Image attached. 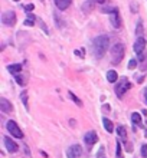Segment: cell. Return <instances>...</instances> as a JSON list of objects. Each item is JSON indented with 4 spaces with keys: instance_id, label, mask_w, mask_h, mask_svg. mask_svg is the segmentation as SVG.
I'll list each match as a JSON object with an SVG mask.
<instances>
[{
    "instance_id": "obj_1",
    "label": "cell",
    "mask_w": 147,
    "mask_h": 158,
    "mask_svg": "<svg viewBox=\"0 0 147 158\" xmlns=\"http://www.w3.org/2000/svg\"><path fill=\"white\" fill-rule=\"evenodd\" d=\"M110 46V38L107 35H100L93 40V52L94 56L97 59H101L104 56V53L107 52Z\"/></svg>"
},
{
    "instance_id": "obj_2",
    "label": "cell",
    "mask_w": 147,
    "mask_h": 158,
    "mask_svg": "<svg viewBox=\"0 0 147 158\" xmlns=\"http://www.w3.org/2000/svg\"><path fill=\"white\" fill-rule=\"evenodd\" d=\"M124 53H126L124 45H123V43H115V45L111 48V62H113L114 65H118V63L123 60V58H124Z\"/></svg>"
},
{
    "instance_id": "obj_3",
    "label": "cell",
    "mask_w": 147,
    "mask_h": 158,
    "mask_svg": "<svg viewBox=\"0 0 147 158\" xmlns=\"http://www.w3.org/2000/svg\"><path fill=\"white\" fill-rule=\"evenodd\" d=\"M131 88V83L127 81V79H123V81H120V82L117 83V86H115V94H117L118 98H123L124 96V94H126L127 89H130Z\"/></svg>"
},
{
    "instance_id": "obj_4",
    "label": "cell",
    "mask_w": 147,
    "mask_h": 158,
    "mask_svg": "<svg viewBox=\"0 0 147 158\" xmlns=\"http://www.w3.org/2000/svg\"><path fill=\"white\" fill-rule=\"evenodd\" d=\"M6 127H7V131L12 134L15 138H23V132L20 131V128L17 127V124L15 121H12V119L7 121V125H6Z\"/></svg>"
},
{
    "instance_id": "obj_5",
    "label": "cell",
    "mask_w": 147,
    "mask_h": 158,
    "mask_svg": "<svg viewBox=\"0 0 147 158\" xmlns=\"http://www.w3.org/2000/svg\"><path fill=\"white\" fill-rule=\"evenodd\" d=\"M2 22H3L6 26H13L16 23V13L13 10H7L2 15Z\"/></svg>"
},
{
    "instance_id": "obj_6",
    "label": "cell",
    "mask_w": 147,
    "mask_h": 158,
    "mask_svg": "<svg viewBox=\"0 0 147 158\" xmlns=\"http://www.w3.org/2000/svg\"><path fill=\"white\" fill-rule=\"evenodd\" d=\"M82 154V148L78 144H74L67 150V157L68 158H80Z\"/></svg>"
},
{
    "instance_id": "obj_7",
    "label": "cell",
    "mask_w": 147,
    "mask_h": 158,
    "mask_svg": "<svg viewBox=\"0 0 147 158\" xmlns=\"http://www.w3.org/2000/svg\"><path fill=\"white\" fill-rule=\"evenodd\" d=\"M110 22H111V25H113L115 29H120V27H121V17H120L118 10H115V12H113L110 15Z\"/></svg>"
},
{
    "instance_id": "obj_8",
    "label": "cell",
    "mask_w": 147,
    "mask_h": 158,
    "mask_svg": "<svg viewBox=\"0 0 147 158\" xmlns=\"http://www.w3.org/2000/svg\"><path fill=\"white\" fill-rule=\"evenodd\" d=\"M146 45H147L146 39H144V38H137L134 46H133V48H134V52L137 55H139V53H143V50H144V48H146Z\"/></svg>"
},
{
    "instance_id": "obj_9",
    "label": "cell",
    "mask_w": 147,
    "mask_h": 158,
    "mask_svg": "<svg viewBox=\"0 0 147 158\" xmlns=\"http://www.w3.org/2000/svg\"><path fill=\"white\" fill-rule=\"evenodd\" d=\"M4 145H6V150L9 152H16L19 150V145L15 141H12V138H9V137H4Z\"/></svg>"
},
{
    "instance_id": "obj_10",
    "label": "cell",
    "mask_w": 147,
    "mask_h": 158,
    "mask_svg": "<svg viewBox=\"0 0 147 158\" xmlns=\"http://www.w3.org/2000/svg\"><path fill=\"white\" fill-rule=\"evenodd\" d=\"M84 141H85V144H87V145H94V144L98 141V135L94 132V131H89V132L85 134Z\"/></svg>"
},
{
    "instance_id": "obj_11",
    "label": "cell",
    "mask_w": 147,
    "mask_h": 158,
    "mask_svg": "<svg viewBox=\"0 0 147 158\" xmlns=\"http://www.w3.org/2000/svg\"><path fill=\"white\" fill-rule=\"evenodd\" d=\"M12 109H13L12 104H10L6 98H0V111H2V112L9 114V112H12Z\"/></svg>"
},
{
    "instance_id": "obj_12",
    "label": "cell",
    "mask_w": 147,
    "mask_h": 158,
    "mask_svg": "<svg viewBox=\"0 0 147 158\" xmlns=\"http://www.w3.org/2000/svg\"><path fill=\"white\" fill-rule=\"evenodd\" d=\"M72 0H55V4H56V7L59 10H65V9L69 7V4H71Z\"/></svg>"
},
{
    "instance_id": "obj_13",
    "label": "cell",
    "mask_w": 147,
    "mask_h": 158,
    "mask_svg": "<svg viewBox=\"0 0 147 158\" xmlns=\"http://www.w3.org/2000/svg\"><path fill=\"white\" fill-rule=\"evenodd\" d=\"M102 125H104V128L108 131V132H113L114 131V125H113V122L108 119V118H104L102 119Z\"/></svg>"
},
{
    "instance_id": "obj_14",
    "label": "cell",
    "mask_w": 147,
    "mask_h": 158,
    "mask_svg": "<svg viewBox=\"0 0 147 158\" xmlns=\"http://www.w3.org/2000/svg\"><path fill=\"white\" fill-rule=\"evenodd\" d=\"M118 79V75H117V72L115 71H108L107 72V81L108 82H115Z\"/></svg>"
},
{
    "instance_id": "obj_15",
    "label": "cell",
    "mask_w": 147,
    "mask_h": 158,
    "mask_svg": "<svg viewBox=\"0 0 147 158\" xmlns=\"http://www.w3.org/2000/svg\"><path fill=\"white\" fill-rule=\"evenodd\" d=\"M7 69L12 72V73H16V75H17V73L22 71V65H19V63H15V65H9Z\"/></svg>"
},
{
    "instance_id": "obj_16",
    "label": "cell",
    "mask_w": 147,
    "mask_h": 158,
    "mask_svg": "<svg viewBox=\"0 0 147 158\" xmlns=\"http://www.w3.org/2000/svg\"><path fill=\"white\" fill-rule=\"evenodd\" d=\"M68 95H69V98H71V99L74 101V102H75L78 106H82V102H81V99L75 95V94H74V92H68Z\"/></svg>"
},
{
    "instance_id": "obj_17",
    "label": "cell",
    "mask_w": 147,
    "mask_h": 158,
    "mask_svg": "<svg viewBox=\"0 0 147 158\" xmlns=\"http://www.w3.org/2000/svg\"><path fill=\"white\" fill-rule=\"evenodd\" d=\"M143 23H141V22H139V23H137V27H136V35H137V38H143V36H141V35H143Z\"/></svg>"
},
{
    "instance_id": "obj_18",
    "label": "cell",
    "mask_w": 147,
    "mask_h": 158,
    "mask_svg": "<svg viewBox=\"0 0 147 158\" xmlns=\"http://www.w3.org/2000/svg\"><path fill=\"white\" fill-rule=\"evenodd\" d=\"M35 20H36V17L32 16V15H28V17H26V20H25V25L26 26H33Z\"/></svg>"
},
{
    "instance_id": "obj_19",
    "label": "cell",
    "mask_w": 147,
    "mask_h": 158,
    "mask_svg": "<svg viewBox=\"0 0 147 158\" xmlns=\"http://www.w3.org/2000/svg\"><path fill=\"white\" fill-rule=\"evenodd\" d=\"M117 132H118V135H120V137H121L123 139L126 141V139H127V132H126V128H124V127H118V128H117Z\"/></svg>"
},
{
    "instance_id": "obj_20",
    "label": "cell",
    "mask_w": 147,
    "mask_h": 158,
    "mask_svg": "<svg viewBox=\"0 0 147 158\" xmlns=\"http://www.w3.org/2000/svg\"><path fill=\"white\" fill-rule=\"evenodd\" d=\"M115 158H123L121 144H120V142H117V144H115Z\"/></svg>"
},
{
    "instance_id": "obj_21",
    "label": "cell",
    "mask_w": 147,
    "mask_h": 158,
    "mask_svg": "<svg viewBox=\"0 0 147 158\" xmlns=\"http://www.w3.org/2000/svg\"><path fill=\"white\" fill-rule=\"evenodd\" d=\"M131 119H133L134 124H140V122H141V117H140V114H137V112L131 115Z\"/></svg>"
},
{
    "instance_id": "obj_22",
    "label": "cell",
    "mask_w": 147,
    "mask_h": 158,
    "mask_svg": "<svg viewBox=\"0 0 147 158\" xmlns=\"http://www.w3.org/2000/svg\"><path fill=\"white\" fill-rule=\"evenodd\" d=\"M20 98H22V102L25 104V106H26V108H29V106H28V94H26V92H22Z\"/></svg>"
},
{
    "instance_id": "obj_23",
    "label": "cell",
    "mask_w": 147,
    "mask_h": 158,
    "mask_svg": "<svg viewBox=\"0 0 147 158\" xmlns=\"http://www.w3.org/2000/svg\"><path fill=\"white\" fill-rule=\"evenodd\" d=\"M115 10H118V9L113 7V6H111V7H102V13H110V15H111L113 12H115Z\"/></svg>"
},
{
    "instance_id": "obj_24",
    "label": "cell",
    "mask_w": 147,
    "mask_h": 158,
    "mask_svg": "<svg viewBox=\"0 0 147 158\" xmlns=\"http://www.w3.org/2000/svg\"><path fill=\"white\" fill-rule=\"evenodd\" d=\"M97 158H107V157H105V150H104V147H101L100 150H98Z\"/></svg>"
},
{
    "instance_id": "obj_25",
    "label": "cell",
    "mask_w": 147,
    "mask_h": 158,
    "mask_svg": "<svg viewBox=\"0 0 147 158\" xmlns=\"http://www.w3.org/2000/svg\"><path fill=\"white\" fill-rule=\"evenodd\" d=\"M141 157L147 158V144H144V145H141Z\"/></svg>"
},
{
    "instance_id": "obj_26",
    "label": "cell",
    "mask_w": 147,
    "mask_h": 158,
    "mask_svg": "<svg viewBox=\"0 0 147 158\" xmlns=\"http://www.w3.org/2000/svg\"><path fill=\"white\" fill-rule=\"evenodd\" d=\"M136 66H137V62H136L134 59H131L130 62H128V68H130V69H134Z\"/></svg>"
},
{
    "instance_id": "obj_27",
    "label": "cell",
    "mask_w": 147,
    "mask_h": 158,
    "mask_svg": "<svg viewBox=\"0 0 147 158\" xmlns=\"http://www.w3.org/2000/svg\"><path fill=\"white\" fill-rule=\"evenodd\" d=\"M75 55H76V56H81V58H84V49L75 50Z\"/></svg>"
},
{
    "instance_id": "obj_28",
    "label": "cell",
    "mask_w": 147,
    "mask_h": 158,
    "mask_svg": "<svg viewBox=\"0 0 147 158\" xmlns=\"http://www.w3.org/2000/svg\"><path fill=\"white\" fill-rule=\"evenodd\" d=\"M15 78H16V81H17V83H20V85H23V79H22V76L19 75V73H17L16 76H15Z\"/></svg>"
},
{
    "instance_id": "obj_29",
    "label": "cell",
    "mask_w": 147,
    "mask_h": 158,
    "mask_svg": "<svg viewBox=\"0 0 147 158\" xmlns=\"http://www.w3.org/2000/svg\"><path fill=\"white\" fill-rule=\"evenodd\" d=\"M33 9H35L33 4H28V6H25V10H26V12H30V10H33Z\"/></svg>"
},
{
    "instance_id": "obj_30",
    "label": "cell",
    "mask_w": 147,
    "mask_h": 158,
    "mask_svg": "<svg viewBox=\"0 0 147 158\" xmlns=\"http://www.w3.org/2000/svg\"><path fill=\"white\" fill-rule=\"evenodd\" d=\"M144 101H146V104H147V88L144 89Z\"/></svg>"
},
{
    "instance_id": "obj_31",
    "label": "cell",
    "mask_w": 147,
    "mask_h": 158,
    "mask_svg": "<svg viewBox=\"0 0 147 158\" xmlns=\"http://www.w3.org/2000/svg\"><path fill=\"white\" fill-rule=\"evenodd\" d=\"M139 59H140V60H143V59H144V55L143 53H139Z\"/></svg>"
},
{
    "instance_id": "obj_32",
    "label": "cell",
    "mask_w": 147,
    "mask_h": 158,
    "mask_svg": "<svg viewBox=\"0 0 147 158\" xmlns=\"http://www.w3.org/2000/svg\"><path fill=\"white\" fill-rule=\"evenodd\" d=\"M105 112H110V105H105Z\"/></svg>"
},
{
    "instance_id": "obj_33",
    "label": "cell",
    "mask_w": 147,
    "mask_h": 158,
    "mask_svg": "<svg viewBox=\"0 0 147 158\" xmlns=\"http://www.w3.org/2000/svg\"><path fill=\"white\" fill-rule=\"evenodd\" d=\"M95 2H97V3H100V4H104L105 0H95Z\"/></svg>"
},
{
    "instance_id": "obj_34",
    "label": "cell",
    "mask_w": 147,
    "mask_h": 158,
    "mask_svg": "<svg viewBox=\"0 0 147 158\" xmlns=\"http://www.w3.org/2000/svg\"><path fill=\"white\" fill-rule=\"evenodd\" d=\"M15 2H19V0H15Z\"/></svg>"
}]
</instances>
